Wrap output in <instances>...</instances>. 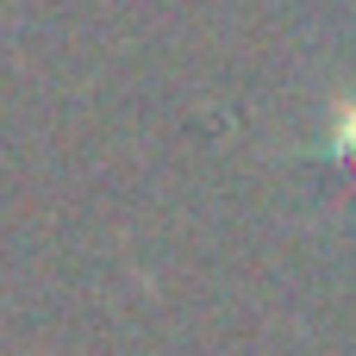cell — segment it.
Instances as JSON below:
<instances>
[{
	"mask_svg": "<svg viewBox=\"0 0 356 356\" xmlns=\"http://www.w3.org/2000/svg\"><path fill=\"white\" fill-rule=\"evenodd\" d=\"M338 150L350 156V169H356V106L344 113V131H338Z\"/></svg>",
	"mask_w": 356,
	"mask_h": 356,
	"instance_id": "cell-1",
	"label": "cell"
}]
</instances>
